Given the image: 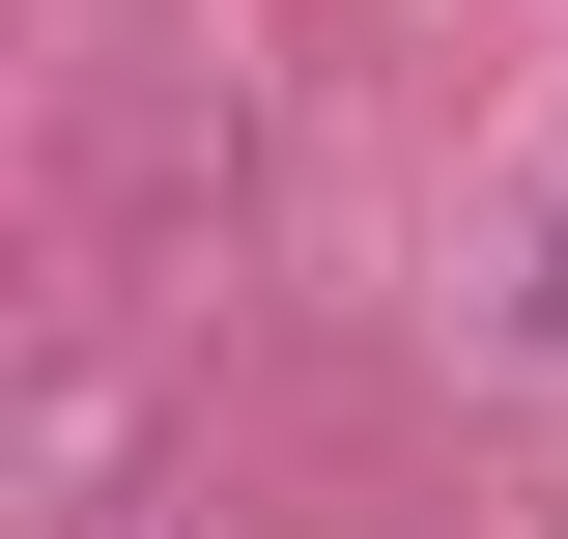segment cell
Instances as JSON below:
<instances>
[{"label":"cell","instance_id":"6da1fadb","mask_svg":"<svg viewBox=\"0 0 568 539\" xmlns=\"http://www.w3.org/2000/svg\"><path fill=\"white\" fill-rule=\"evenodd\" d=\"M540 313H568V227H540Z\"/></svg>","mask_w":568,"mask_h":539}]
</instances>
